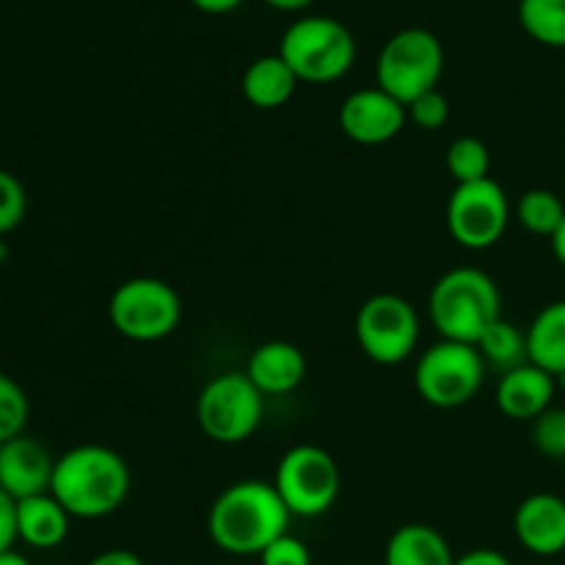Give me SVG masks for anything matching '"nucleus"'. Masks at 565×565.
<instances>
[{
  "label": "nucleus",
  "instance_id": "aec40b11",
  "mask_svg": "<svg viewBox=\"0 0 565 565\" xmlns=\"http://www.w3.org/2000/svg\"><path fill=\"white\" fill-rule=\"evenodd\" d=\"M527 359L555 379L565 375V298L541 309L527 329Z\"/></svg>",
  "mask_w": 565,
  "mask_h": 565
},
{
  "label": "nucleus",
  "instance_id": "20e7f679",
  "mask_svg": "<svg viewBox=\"0 0 565 565\" xmlns=\"http://www.w3.org/2000/svg\"><path fill=\"white\" fill-rule=\"evenodd\" d=\"M279 55L298 81L323 86L351 72L356 61V39L351 28L334 17L307 14L281 33Z\"/></svg>",
  "mask_w": 565,
  "mask_h": 565
},
{
  "label": "nucleus",
  "instance_id": "f704fd0d",
  "mask_svg": "<svg viewBox=\"0 0 565 565\" xmlns=\"http://www.w3.org/2000/svg\"><path fill=\"white\" fill-rule=\"evenodd\" d=\"M268 6H274V9L279 11H301L307 9V6H312L315 0H265Z\"/></svg>",
  "mask_w": 565,
  "mask_h": 565
},
{
  "label": "nucleus",
  "instance_id": "473e14b6",
  "mask_svg": "<svg viewBox=\"0 0 565 565\" xmlns=\"http://www.w3.org/2000/svg\"><path fill=\"white\" fill-rule=\"evenodd\" d=\"M191 3L196 6L199 11H204V14H230V11H235L243 0H191Z\"/></svg>",
  "mask_w": 565,
  "mask_h": 565
},
{
  "label": "nucleus",
  "instance_id": "6ab92c4d",
  "mask_svg": "<svg viewBox=\"0 0 565 565\" xmlns=\"http://www.w3.org/2000/svg\"><path fill=\"white\" fill-rule=\"evenodd\" d=\"M450 544L430 524H403L390 535L384 565H452Z\"/></svg>",
  "mask_w": 565,
  "mask_h": 565
},
{
  "label": "nucleus",
  "instance_id": "7c9ffc66",
  "mask_svg": "<svg viewBox=\"0 0 565 565\" xmlns=\"http://www.w3.org/2000/svg\"><path fill=\"white\" fill-rule=\"evenodd\" d=\"M452 565H513V563L508 561V557L502 555V552L483 546V550L463 552L461 557H456V563H452Z\"/></svg>",
  "mask_w": 565,
  "mask_h": 565
},
{
  "label": "nucleus",
  "instance_id": "9b49d317",
  "mask_svg": "<svg viewBox=\"0 0 565 565\" xmlns=\"http://www.w3.org/2000/svg\"><path fill=\"white\" fill-rule=\"evenodd\" d=\"M356 342L375 364H403L419 342L417 309L395 292L370 296L356 312Z\"/></svg>",
  "mask_w": 565,
  "mask_h": 565
},
{
  "label": "nucleus",
  "instance_id": "6e6552de",
  "mask_svg": "<svg viewBox=\"0 0 565 565\" xmlns=\"http://www.w3.org/2000/svg\"><path fill=\"white\" fill-rule=\"evenodd\" d=\"M274 489L292 516L318 519L334 508L340 497V467L334 456L318 445L290 447L279 458Z\"/></svg>",
  "mask_w": 565,
  "mask_h": 565
},
{
  "label": "nucleus",
  "instance_id": "f03ea898",
  "mask_svg": "<svg viewBox=\"0 0 565 565\" xmlns=\"http://www.w3.org/2000/svg\"><path fill=\"white\" fill-rule=\"evenodd\" d=\"M130 467L105 445H81L55 458L50 494L72 519H103L119 511L130 494Z\"/></svg>",
  "mask_w": 565,
  "mask_h": 565
},
{
  "label": "nucleus",
  "instance_id": "a878e982",
  "mask_svg": "<svg viewBox=\"0 0 565 565\" xmlns=\"http://www.w3.org/2000/svg\"><path fill=\"white\" fill-rule=\"evenodd\" d=\"M535 450L552 461H565V408H546L539 419H533Z\"/></svg>",
  "mask_w": 565,
  "mask_h": 565
},
{
  "label": "nucleus",
  "instance_id": "cd10ccee",
  "mask_svg": "<svg viewBox=\"0 0 565 565\" xmlns=\"http://www.w3.org/2000/svg\"><path fill=\"white\" fill-rule=\"evenodd\" d=\"M406 114H408V121L417 125L419 130L434 132L439 130V127H445L447 119H450V103H447V97L439 92V88H434V92H425L423 97L408 103Z\"/></svg>",
  "mask_w": 565,
  "mask_h": 565
},
{
  "label": "nucleus",
  "instance_id": "412c9836",
  "mask_svg": "<svg viewBox=\"0 0 565 565\" xmlns=\"http://www.w3.org/2000/svg\"><path fill=\"white\" fill-rule=\"evenodd\" d=\"M475 348H478L480 356H483L486 367H497L500 373H508V370H516L530 362L527 331H522L519 326H513L511 320L505 318L497 320Z\"/></svg>",
  "mask_w": 565,
  "mask_h": 565
},
{
  "label": "nucleus",
  "instance_id": "f8f14e48",
  "mask_svg": "<svg viewBox=\"0 0 565 565\" xmlns=\"http://www.w3.org/2000/svg\"><path fill=\"white\" fill-rule=\"evenodd\" d=\"M340 130L342 136L351 138L353 143H362V147H381V143L392 141L395 136H401V130L406 127L408 114L406 105L397 103L392 94H386L384 88H359L351 92L340 105Z\"/></svg>",
  "mask_w": 565,
  "mask_h": 565
},
{
  "label": "nucleus",
  "instance_id": "4468645a",
  "mask_svg": "<svg viewBox=\"0 0 565 565\" xmlns=\"http://www.w3.org/2000/svg\"><path fill=\"white\" fill-rule=\"evenodd\" d=\"M513 535L535 557H555L565 552V500L539 491L519 502L513 513Z\"/></svg>",
  "mask_w": 565,
  "mask_h": 565
},
{
  "label": "nucleus",
  "instance_id": "393cba45",
  "mask_svg": "<svg viewBox=\"0 0 565 565\" xmlns=\"http://www.w3.org/2000/svg\"><path fill=\"white\" fill-rule=\"evenodd\" d=\"M31 403L25 390L11 375L0 373V445L25 434Z\"/></svg>",
  "mask_w": 565,
  "mask_h": 565
},
{
  "label": "nucleus",
  "instance_id": "7ed1b4c3",
  "mask_svg": "<svg viewBox=\"0 0 565 565\" xmlns=\"http://www.w3.org/2000/svg\"><path fill=\"white\" fill-rule=\"evenodd\" d=\"M428 315L441 340L478 345L502 318L500 287L480 268H452L430 287Z\"/></svg>",
  "mask_w": 565,
  "mask_h": 565
},
{
  "label": "nucleus",
  "instance_id": "c9c22d12",
  "mask_svg": "<svg viewBox=\"0 0 565 565\" xmlns=\"http://www.w3.org/2000/svg\"><path fill=\"white\" fill-rule=\"evenodd\" d=\"M0 565H33V563L28 561L25 555H20V552L9 550V552H3V555H0Z\"/></svg>",
  "mask_w": 565,
  "mask_h": 565
},
{
  "label": "nucleus",
  "instance_id": "c85d7f7f",
  "mask_svg": "<svg viewBox=\"0 0 565 565\" xmlns=\"http://www.w3.org/2000/svg\"><path fill=\"white\" fill-rule=\"evenodd\" d=\"M259 565H312V552L301 539L285 533L259 555Z\"/></svg>",
  "mask_w": 565,
  "mask_h": 565
},
{
  "label": "nucleus",
  "instance_id": "e433bc0d",
  "mask_svg": "<svg viewBox=\"0 0 565 565\" xmlns=\"http://www.w3.org/2000/svg\"><path fill=\"white\" fill-rule=\"evenodd\" d=\"M3 257H6V246H3V241H0V263H3Z\"/></svg>",
  "mask_w": 565,
  "mask_h": 565
},
{
  "label": "nucleus",
  "instance_id": "0eeeda50",
  "mask_svg": "<svg viewBox=\"0 0 565 565\" xmlns=\"http://www.w3.org/2000/svg\"><path fill=\"white\" fill-rule=\"evenodd\" d=\"M110 326L125 340L160 342L177 331L182 320L180 292L154 276H132L121 281L108 301Z\"/></svg>",
  "mask_w": 565,
  "mask_h": 565
},
{
  "label": "nucleus",
  "instance_id": "bb28decb",
  "mask_svg": "<svg viewBox=\"0 0 565 565\" xmlns=\"http://www.w3.org/2000/svg\"><path fill=\"white\" fill-rule=\"evenodd\" d=\"M28 210V196L22 182L11 171L0 169V237L14 232L22 224Z\"/></svg>",
  "mask_w": 565,
  "mask_h": 565
},
{
  "label": "nucleus",
  "instance_id": "2f4dec72",
  "mask_svg": "<svg viewBox=\"0 0 565 565\" xmlns=\"http://www.w3.org/2000/svg\"><path fill=\"white\" fill-rule=\"evenodd\" d=\"M88 565H143V561L130 550H105L97 557H92Z\"/></svg>",
  "mask_w": 565,
  "mask_h": 565
},
{
  "label": "nucleus",
  "instance_id": "f257e3e1",
  "mask_svg": "<svg viewBox=\"0 0 565 565\" xmlns=\"http://www.w3.org/2000/svg\"><path fill=\"white\" fill-rule=\"evenodd\" d=\"M290 519L292 513L287 511L274 483L237 480L210 505L207 535L226 555L259 557L287 533Z\"/></svg>",
  "mask_w": 565,
  "mask_h": 565
},
{
  "label": "nucleus",
  "instance_id": "5701e85b",
  "mask_svg": "<svg viewBox=\"0 0 565 565\" xmlns=\"http://www.w3.org/2000/svg\"><path fill=\"white\" fill-rule=\"evenodd\" d=\"M565 218V204L555 191L546 188H533L524 191L516 202V221L530 232V235L550 237L561 230Z\"/></svg>",
  "mask_w": 565,
  "mask_h": 565
},
{
  "label": "nucleus",
  "instance_id": "2eb2a0df",
  "mask_svg": "<svg viewBox=\"0 0 565 565\" xmlns=\"http://www.w3.org/2000/svg\"><path fill=\"white\" fill-rule=\"evenodd\" d=\"M557 392V379L546 370L535 367L533 362L500 375L494 401L502 417L516 423H533L546 408H552Z\"/></svg>",
  "mask_w": 565,
  "mask_h": 565
},
{
  "label": "nucleus",
  "instance_id": "ddd939ff",
  "mask_svg": "<svg viewBox=\"0 0 565 565\" xmlns=\"http://www.w3.org/2000/svg\"><path fill=\"white\" fill-rule=\"evenodd\" d=\"M55 458L42 441L17 436L0 445V489L14 502L47 494L53 483Z\"/></svg>",
  "mask_w": 565,
  "mask_h": 565
},
{
  "label": "nucleus",
  "instance_id": "39448f33",
  "mask_svg": "<svg viewBox=\"0 0 565 565\" xmlns=\"http://www.w3.org/2000/svg\"><path fill=\"white\" fill-rule=\"evenodd\" d=\"M445 72V47L428 28H403L386 39L379 53V88L408 105L425 92L439 88Z\"/></svg>",
  "mask_w": 565,
  "mask_h": 565
},
{
  "label": "nucleus",
  "instance_id": "423d86ee",
  "mask_svg": "<svg viewBox=\"0 0 565 565\" xmlns=\"http://www.w3.org/2000/svg\"><path fill=\"white\" fill-rule=\"evenodd\" d=\"M265 414V395L241 370L215 375L196 397V423L215 445L252 439Z\"/></svg>",
  "mask_w": 565,
  "mask_h": 565
},
{
  "label": "nucleus",
  "instance_id": "f3484780",
  "mask_svg": "<svg viewBox=\"0 0 565 565\" xmlns=\"http://www.w3.org/2000/svg\"><path fill=\"white\" fill-rule=\"evenodd\" d=\"M296 72L287 66V61L279 53L259 55L246 66L241 77V92L248 105L259 110H276L292 99L298 88Z\"/></svg>",
  "mask_w": 565,
  "mask_h": 565
},
{
  "label": "nucleus",
  "instance_id": "c756f323",
  "mask_svg": "<svg viewBox=\"0 0 565 565\" xmlns=\"http://www.w3.org/2000/svg\"><path fill=\"white\" fill-rule=\"evenodd\" d=\"M17 541V502L0 489V555L14 550Z\"/></svg>",
  "mask_w": 565,
  "mask_h": 565
},
{
  "label": "nucleus",
  "instance_id": "9d476101",
  "mask_svg": "<svg viewBox=\"0 0 565 565\" xmlns=\"http://www.w3.org/2000/svg\"><path fill=\"white\" fill-rule=\"evenodd\" d=\"M447 232L469 252H486L505 237L511 224V202L505 188L486 177L452 188L447 199Z\"/></svg>",
  "mask_w": 565,
  "mask_h": 565
},
{
  "label": "nucleus",
  "instance_id": "a211bd4d",
  "mask_svg": "<svg viewBox=\"0 0 565 565\" xmlns=\"http://www.w3.org/2000/svg\"><path fill=\"white\" fill-rule=\"evenodd\" d=\"M70 513L53 494L17 502V539L33 550H55L70 535Z\"/></svg>",
  "mask_w": 565,
  "mask_h": 565
},
{
  "label": "nucleus",
  "instance_id": "dca6fc26",
  "mask_svg": "<svg viewBox=\"0 0 565 565\" xmlns=\"http://www.w3.org/2000/svg\"><path fill=\"white\" fill-rule=\"evenodd\" d=\"M243 373L263 395H290L307 379V356L292 342L270 340L254 348Z\"/></svg>",
  "mask_w": 565,
  "mask_h": 565
},
{
  "label": "nucleus",
  "instance_id": "1a4fd4ad",
  "mask_svg": "<svg viewBox=\"0 0 565 565\" xmlns=\"http://www.w3.org/2000/svg\"><path fill=\"white\" fill-rule=\"evenodd\" d=\"M486 362L467 342L439 340L423 351L414 370L419 397L436 408H458L472 401L483 386Z\"/></svg>",
  "mask_w": 565,
  "mask_h": 565
},
{
  "label": "nucleus",
  "instance_id": "b1692460",
  "mask_svg": "<svg viewBox=\"0 0 565 565\" xmlns=\"http://www.w3.org/2000/svg\"><path fill=\"white\" fill-rule=\"evenodd\" d=\"M447 171L456 180V185L463 182L486 180L491 171V152L486 147L483 138L478 136H458L456 141L447 147Z\"/></svg>",
  "mask_w": 565,
  "mask_h": 565
},
{
  "label": "nucleus",
  "instance_id": "4be33fe9",
  "mask_svg": "<svg viewBox=\"0 0 565 565\" xmlns=\"http://www.w3.org/2000/svg\"><path fill=\"white\" fill-rule=\"evenodd\" d=\"M519 25L544 47H565V0H519Z\"/></svg>",
  "mask_w": 565,
  "mask_h": 565
},
{
  "label": "nucleus",
  "instance_id": "72a5a7b5",
  "mask_svg": "<svg viewBox=\"0 0 565 565\" xmlns=\"http://www.w3.org/2000/svg\"><path fill=\"white\" fill-rule=\"evenodd\" d=\"M550 243H552V254H555V259L565 268V218H563L561 230H557L555 235H552Z\"/></svg>",
  "mask_w": 565,
  "mask_h": 565
}]
</instances>
